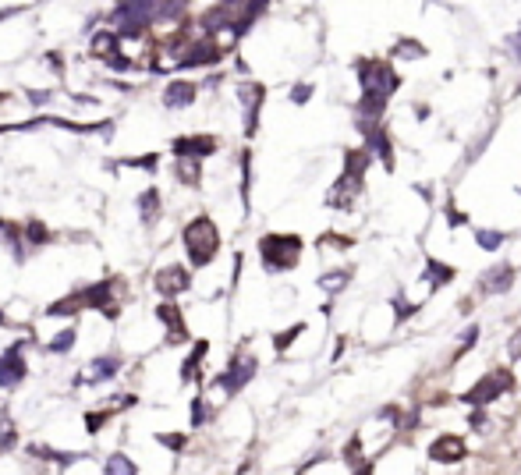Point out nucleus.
<instances>
[{"mask_svg": "<svg viewBox=\"0 0 521 475\" xmlns=\"http://www.w3.org/2000/svg\"><path fill=\"white\" fill-rule=\"evenodd\" d=\"M365 167H369V149H351V153L344 156V174L337 177V184H334V192L327 195V202L337 206V209H348V206L355 202V195L362 192V174H365Z\"/></svg>", "mask_w": 521, "mask_h": 475, "instance_id": "nucleus-1", "label": "nucleus"}, {"mask_svg": "<svg viewBox=\"0 0 521 475\" xmlns=\"http://www.w3.org/2000/svg\"><path fill=\"white\" fill-rule=\"evenodd\" d=\"M185 249H188L192 266L213 263V256H216V249H220V234H216V223H213L209 216H195V220L185 227Z\"/></svg>", "mask_w": 521, "mask_h": 475, "instance_id": "nucleus-2", "label": "nucleus"}, {"mask_svg": "<svg viewBox=\"0 0 521 475\" xmlns=\"http://www.w3.org/2000/svg\"><path fill=\"white\" fill-rule=\"evenodd\" d=\"M259 256H263L270 274H284L302 256V238L298 234H267L263 242H259Z\"/></svg>", "mask_w": 521, "mask_h": 475, "instance_id": "nucleus-3", "label": "nucleus"}, {"mask_svg": "<svg viewBox=\"0 0 521 475\" xmlns=\"http://www.w3.org/2000/svg\"><path fill=\"white\" fill-rule=\"evenodd\" d=\"M355 71H358V82H362V96L380 100V103H387L401 86V78L394 75V68L387 61H358Z\"/></svg>", "mask_w": 521, "mask_h": 475, "instance_id": "nucleus-4", "label": "nucleus"}, {"mask_svg": "<svg viewBox=\"0 0 521 475\" xmlns=\"http://www.w3.org/2000/svg\"><path fill=\"white\" fill-rule=\"evenodd\" d=\"M110 22L117 25V40H121V36L139 40V36L146 33V25L153 22V8L146 4V0H128V4H117V8H114V18H110Z\"/></svg>", "mask_w": 521, "mask_h": 475, "instance_id": "nucleus-5", "label": "nucleus"}, {"mask_svg": "<svg viewBox=\"0 0 521 475\" xmlns=\"http://www.w3.org/2000/svg\"><path fill=\"white\" fill-rule=\"evenodd\" d=\"M507 390H514V376H510L507 369H500V373H493V376L479 380V383L464 394V401H468V404H475V408H482V404H489L493 397H500V394H507Z\"/></svg>", "mask_w": 521, "mask_h": 475, "instance_id": "nucleus-6", "label": "nucleus"}, {"mask_svg": "<svg viewBox=\"0 0 521 475\" xmlns=\"http://www.w3.org/2000/svg\"><path fill=\"white\" fill-rule=\"evenodd\" d=\"M238 96H241V107H245V135L252 139L255 128H259V110H263L267 89L259 82H245V86H238Z\"/></svg>", "mask_w": 521, "mask_h": 475, "instance_id": "nucleus-7", "label": "nucleus"}, {"mask_svg": "<svg viewBox=\"0 0 521 475\" xmlns=\"http://www.w3.org/2000/svg\"><path fill=\"white\" fill-rule=\"evenodd\" d=\"M252 376H255V358H252V355H238V358H230V365H227V373L216 380V387H223L227 394H238Z\"/></svg>", "mask_w": 521, "mask_h": 475, "instance_id": "nucleus-8", "label": "nucleus"}, {"mask_svg": "<svg viewBox=\"0 0 521 475\" xmlns=\"http://www.w3.org/2000/svg\"><path fill=\"white\" fill-rule=\"evenodd\" d=\"M174 156L177 160H199L202 163V156H209V153H216V139L213 135H192V139H174Z\"/></svg>", "mask_w": 521, "mask_h": 475, "instance_id": "nucleus-9", "label": "nucleus"}, {"mask_svg": "<svg viewBox=\"0 0 521 475\" xmlns=\"http://www.w3.org/2000/svg\"><path fill=\"white\" fill-rule=\"evenodd\" d=\"M153 284H156V291H160L163 298H174V295L188 291L192 277H188V270H185V266H163V270L153 277Z\"/></svg>", "mask_w": 521, "mask_h": 475, "instance_id": "nucleus-10", "label": "nucleus"}, {"mask_svg": "<svg viewBox=\"0 0 521 475\" xmlns=\"http://www.w3.org/2000/svg\"><path fill=\"white\" fill-rule=\"evenodd\" d=\"M25 373H29V365H25V358H22V351L18 348H11V351H4L0 355V387H18L22 380H25Z\"/></svg>", "mask_w": 521, "mask_h": 475, "instance_id": "nucleus-11", "label": "nucleus"}, {"mask_svg": "<svg viewBox=\"0 0 521 475\" xmlns=\"http://www.w3.org/2000/svg\"><path fill=\"white\" fill-rule=\"evenodd\" d=\"M464 454H468V443H464L461 436H440V440L429 443V457H433V461H443V464L461 461Z\"/></svg>", "mask_w": 521, "mask_h": 475, "instance_id": "nucleus-12", "label": "nucleus"}, {"mask_svg": "<svg viewBox=\"0 0 521 475\" xmlns=\"http://www.w3.org/2000/svg\"><path fill=\"white\" fill-rule=\"evenodd\" d=\"M220 54H223V50H220L216 43H209V40H206V43H192V50L177 57V68H199V64H216V61H220Z\"/></svg>", "mask_w": 521, "mask_h": 475, "instance_id": "nucleus-13", "label": "nucleus"}, {"mask_svg": "<svg viewBox=\"0 0 521 475\" xmlns=\"http://www.w3.org/2000/svg\"><path fill=\"white\" fill-rule=\"evenodd\" d=\"M510 284H514V270H510L507 263H500V266H493V270L482 274V291H486V295H500V291H507Z\"/></svg>", "mask_w": 521, "mask_h": 475, "instance_id": "nucleus-14", "label": "nucleus"}, {"mask_svg": "<svg viewBox=\"0 0 521 475\" xmlns=\"http://www.w3.org/2000/svg\"><path fill=\"white\" fill-rule=\"evenodd\" d=\"M156 316H160V319L167 323V330H170V334H167V341H170V344H181V341L188 337V330H185V319H181V312H177V305H170V302H163V305L156 309Z\"/></svg>", "mask_w": 521, "mask_h": 475, "instance_id": "nucleus-15", "label": "nucleus"}, {"mask_svg": "<svg viewBox=\"0 0 521 475\" xmlns=\"http://www.w3.org/2000/svg\"><path fill=\"white\" fill-rule=\"evenodd\" d=\"M195 93H199V89H195L192 82H181V78H177V82H170V86L163 89V103H167V107H177V110H181V107L195 103Z\"/></svg>", "mask_w": 521, "mask_h": 475, "instance_id": "nucleus-16", "label": "nucleus"}, {"mask_svg": "<svg viewBox=\"0 0 521 475\" xmlns=\"http://www.w3.org/2000/svg\"><path fill=\"white\" fill-rule=\"evenodd\" d=\"M365 139H369V146L380 153V160L387 163V170H394V146H390L387 131H383L380 124H365Z\"/></svg>", "mask_w": 521, "mask_h": 475, "instance_id": "nucleus-17", "label": "nucleus"}, {"mask_svg": "<svg viewBox=\"0 0 521 475\" xmlns=\"http://www.w3.org/2000/svg\"><path fill=\"white\" fill-rule=\"evenodd\" d=\"M117 369H121V358H114V355H100V358L86 369V380H89V383H100V380L117 376Z\"/></svg>", "mask_w": 521, "mask_h": 475, "instance_id": "nucleus-18", "label": "nucleus"}, {"mask_svg": "<svg viewBox=\"0 0 521 475\" xmlns=\"http://www.w3.org/2000/svg\"><path fill=\"white\" fill-rule=\"evenodd\" d=\"M93 54H100V57H107V61H117V57H121V40H117V33H96V36H93Z\"/></svg>", "mask_w": 521, "mask_h": 475, "instance_id": "nucleus-19", "label": "nucleus"}, {"mask_svg": "<svg viewBox=\"0 0 521 475\" xmlns=\"http://www.w3.org/2000/svg\"><path fill=\"white\" fill-rule=\"evenodd\" d=\"M174 177H177L181 184H199L202 163H199V160H174Z\"/></svg>", "mask_w": 521, "mask_h": 475, "instance_id": "nucleus-20", "label": "nucleus"}, {"mask_svg": "<svg viewBox=\"0 0 521 475\" xmlns=\"http://www.w3.org/2000/svg\"><path fill=\"white\" fill-rule=\"evenodd\" d=\"M103 475H139V468H135V461L128 457V454H110L107 457V464H103Z\"/></svg>", "mask_w": 521, "mask_h": 475, "instance_id": "nucleus-21", "label": "nucleus"}, {"mask_svg": "<svg viewBox=\"0 0 521 475\" xmlns=\"http://www.w3.org/2000/svg\"><path fill=\"white\" fill-rule=\"evenodd\" d=\"M426 270H429V284H433V288L454 281V266H447V263H440V259H426Z\"/></svg>", "mask_w": 521, "mask_h": 475, "instance_id": "nucleus-22", "label": "nucleus"}, {"mask_svg": "<svg viewBox=\"0 0 521 475\" xmlns=\"http://www.w3.org/2000/svg\"><path fill=\"white\" fill-rule=\"evenodd\" d=\"M206 351H209V344H206V341H195L192 355H188L185 365H181V380H192V376H195V369H199V362L206 358Z\"/></svg>", "mask_w": 521, "mask_h": 475, "instance_id": "nucleus-23", "label": "nucleus"}, {"mask_svg": "<svg viewBox=\"0 0 521 475\" xmlns=\"http://www.w3.org/2000/svg\"><path fill=\"white\" fill-rule=\"evenodd\" d=\"M153 8V22H177L185 15V4H170V0H163V4H149Z\"/></svg>", "mask_w": 521, "mask_h": 475, "instance_id": "nucleus-24", "label": "nucleus"}, {"mask_svg": "<svg viewBox=\"0 0 521 475\" xmlns=\"http://www.w3.org/2000/svg\"><path fill=\"white\" fill-rule=\"evenodd\" d=\"M475 242H479L486 252H496V249L507 242V234H503V230H475Z\"/></svg>", "mask_w": 521, "mask_h": 475, "instance_id": "nucleus-25", "label": "nucleus"}, {"mask_svg": "<svg viewBox=\"0 0 521 475\" xmlns=\"http://www.w3.org/2000/svg\"><path fill=\"white\" fill-rule=\"evenodd\" d=\"M139 209H142V220H156V209H160V195H156V188H146V195L139 199Z\"/></svg>", "mask_w": 521, "mask_h": 475, "instance_id": "nucleus-26", "label": "nucleus"}, {"mask_svg": "<svg viewBox=\"0 0 521 475\" xmlns=\"http://www.w3.org/2000/svg\"><path fill=\"white\" fill-rule=\"evenodd\" d=\"M348 281H351V274H348V270H334V274L320 277V288H327V291H341Z\"/></svg>", "mask_w": 521, "mask_h": 475, "instance_id": "nucleus-27", "label": "nucleus"}, {"mask_svg": "<svg viewBox=\"0 0 521 475\" xmlns=\"http://www.w3.org/2000/svg\"><path fill=\"white\" fill-rule=\"evenodd\" d=\"M0 447H4V450L15 447V422L8 415H0Z\"/></svg>", "mask_w": 521, "mask_h": 475, "instance_id": "nucleus-28", "label": "nucleus"}, {"mask_svg": "<svg viewBox=\"0 0 521 475\" xmlns=\"http://www.w3.org/2000/svg\"><path fill=\"white\" fill-rule=\"evenodd\" d=\"M394 54H397V57H426V47L415 43V40H401Z\"/></svg>", "mask_w": 521, "mask_h": 475, "instance_id": "nucleus-29", "label": "nucleus"}, {"mask_svg": "<svg viewBox=\"0 0 521 475\" xmlns=\"http://www.w3.org/2000/svg\"><path fill=\"white\" fill-rule=\"evenodd\" d=\"M302 330H305V323H295V327H288L284 334H277V337H274V348H277V351H284V348H288V344H291V341L302 334Z\"/></svg>", "mask_w": 521, "mask_h": 475, "instance_id": "nucleus-30", "label": "nucleus"}, {"mask_svg": "<svg viewBox=\"0 0 521 475\" xmlns=\"http://www.w3.org/2000/svg\"><path fill=\"white\" fill-rule=\"evenodd\" d=\"M71 344H75V330H61V334H57V337H54L47 348H50L54 355H61V351H68Z\"/></svg>", "mask_w": 521, "mask_h": 475, "instance_id": "nucleus-31", "label": "nucleus"}, {"mask_svg": "<svg viewBox=\"0 0 521 475\" xmlns=\"http://www.w3.org/2000/svg\"><path fill=\"white\" fill-rule=\"evenodd\" d=\"M156 440L163 447H170V450H185V436L181 433H156Z\"/></svg>", "mask_w": 521, "mask_h": 475, "instance_id": "nucleus-32", "label": "nucleus"}, {"mask_svg": "<svg viewBox=\"0 0 521 475\" xmlns=\"http://www.w3.org/2000/svg\"><path fill=\"white\" fill-rule=\"evenodd\" d=\"M206 418H209V415H206V401L195 397V401H192V426H202Z\"/></svg>", "mask_w": 521, "mask_h": 475, "instance_id": "nucleus-33", "label": "nucleus"}, {"mask_svg": "<svg viewBox=\"0 0 521 475\" xmlns=\"http://www.w3.org/2000/svg\"><path fill=\"white\" fill-rule=\"evenodd\" d=\"M29 242H33V245L47 242V227H43L40 220H33V223H29Z\"/></svg>", "mask_w": 521, "mask_h": 475, "instance_id": "nucleus-34", "label": "nucleus"}, {"mask_svg": "<svg viewBox=\"0 0 521 475\" xmlns=\"http://www.w3.org/2000/svg\"><path fill=\"white\" fill-rule=\"evenodd\" d=\"M128 167H146V170H153L156 167V153H149V156H131V160H124Z\"/></svg>", "mask_w": 521, "mask_h": 475, "instance_id": "nucleus-35", "label": "nucleus"}, {"mask_svg": "<svg viewBox=\"0 0 521 475\" xmlns=\"http://www.w3.org/2000/svg\"><path fill=\"white\" fill-rule=\"evenodd\" d=\"M103 422H107V411H93V415H86V429H89V433L103 429Z\"/></svg>", "mask_w": 521, "mask_h": 475, "instance_id": "nucleus-36", "label": "nucleus"}, {"mask_svg": "<svg viewBox=\"0 0 521 475\" xmlns=\"http://www.w3.org/2000/svg\"><path fill=\"white\" fill-rule=\"evenodd\" d=\"M309 96H312V86H295L291 89V103H305Z\"/></svg>", "mask_w": 521, "mask_h": 475, "instance_id": "nucleus-37", "label": "nucleus"}, {"mask_svg": "<svg viewBox=\"0 0 521 475\" xmlns=\"http://www.w3.org/2000/svg\"><path fill=\"white\" fill-rule=\"evenodd\" d=\"M394 309H397V319H404L408 312H415L411 305H404V298H394Z\"/></svg>", "mask_w": 521, "mask_h": 475, "instance_id": "nucleus-38", "label": "nucleus"}, {"mask_svg": "<svg viewBox=\"0 0 521 475\" xmlns=\"http://www.w3.org/2000/svg\"><path fill=\"white\" fill-rule=\"evenodd\" d=\"M468 422H472L475 429H486V418H482V411H475V415H468Z\"/></svg>", "mask_w": 521, "mask_h": 475, "instance_id": "nucleus-39", "label": "nucleus"}, {"mask_svg": "<svg viewBox=\"0 0 521 475\" xmlns=\"http://www.w3.org/2000/svg\"><path fill=\"white\" fill-rule=\"evenodd\" d=\"M29 100H33V103H47L50 93H33V89H29Z\"/></svg>", "mask_w": 521, "mask_h": 475, "instance_id": "nucleus-40", "label": "nucleus"}, {"mask_svg": "<svg viewBox=\"0 0 521 475\" xmlns=\"http://www.w3.org/2000/svg\"><path fill=\"white\" fill-rule=\"evenodd\" d=\"M355 475H373V471H369V468H358V471H355Z\"/></svg>", "mask_w": 521, "mask_h": 475, "instance_id": "nucleus-41", "label": "nucleus"}, {"mask_svg": "<svg viewBox=\"0 0 521 475\" xmlns=\"http://www.w3.org/2000/svg\"><path fill=\"white\" fill-rule=\"evenodd\" d=\"M0 234H4V220H0Z\"/></svg>", "mask_w": 521, "mask_h": 475, "instance_id": "nucleus-42", "label": "nucleus"}]
</instances>
